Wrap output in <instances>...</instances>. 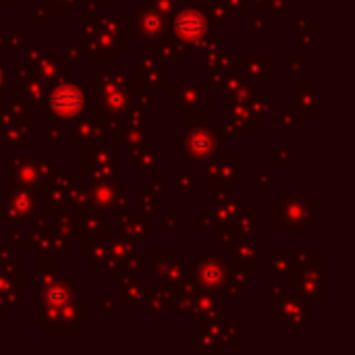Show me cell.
<instances>
[{
    "label": "cell",
    "instance_id": "cell-18",
    "mask_svg": "<svg viewBox=\"0 0 355 355\" xmlns=\"http://www.w3.org/2000/svg\"><path fill=\"white\" fill-rule=\"evenodd\" d=\"M206 183L237 185L241 183V158H214L206 168Z\"/></svg>",
    "mask_w": 355,
    "mask_h": 355
},
{
    "label": "cell",
    "instance_id": "cell-35",
    "mask_svg": "<svg viewBox=\"0 0 355 355\" xmlns=\"http://www.w3.org/2000/svg\"><path fill=\"white\" fill-rule=\"evenodd\" d=\"M193 168L189 164L185 166H179L177 168V175H175V191L179 196H187V193H193Z\"/></svg>",
    "mask_w": 355,
    "mask_h": 355
},
{
    "label": "cell",
    "instance_id": "cell-22",
    "mask_svg": "<svg viewBox=\"0 0 355 355\" xmlns=\"http://www.w3.org/2000/svg\"><path fill=\"white\" fill-rule=\"evenodd\" d=\"M297 289L302 293L304 300H308L310 304H316L320 297H324V277L320 272V268H304L297 281Z\"/></svg>",
    "mask_w": 355,
    "mask_h": 355
},
{
    "label": "cell",
    "instance_id": "cell-41",
    "mask_svg": "<svg viewBox=\"0 0 355 355\" xmlns=\"http://www.w3.org/2000/svg\"><path fill=\"white\" fill-rule=\"evenodd\" d=\"M306 29H308V37L302 33L300 46H302V50H306V52H314V50H316V27L310 25V27H306Z\"/></svg>",
    "mask_w": 355,
    "mask_h": 355
},
{
    "label": "cell",
    "instance_id": "cell-7",
    "mask_svg": "<svg viewBox=\"0 0 355 355\" xmlns=\"http://www.w3.org/2000/svg\"><path fill=\"white\" fill-rule=\"evenodd\" d=\"M0 110V146H21L31 131V108L23 102L2 104Z\"/></svg>",
    "mask_w": 355,
    "mask_h": 355
},
{
    "label": "cell",
    "instance_id": "cell-23",
    "mask_svg": "<svg viewBox=\"0 0 355 355\" xmlns=\"http://www.w3.org/2000/svg\"><path fill=\"white\" fill-rule=\"evenodd\" d=\"M300 262V254L293 252H277L270 256V279L279 281L291 272H295V266Z\"/></svg>",
    "mask_w": 355,
    "mask_h": 355
},
{
    "label": "cell",
    "instance_id": "cell-40",
    "mask_svg": "<svg viewBox=\"0 0 355 355\" xmlns=\"http://www.w3.org/2000/svg\"><path fill=\"white\" fill-rule=\"evenodd\" d=\"M54 281H58V275H56L54 270L46 268V270H42V272L35 275V289L42 291V289H46L48 285H52Z\"/></svg>",
    "mask_w": 355,
    "mask_h": 355
},
{
    "label": "cell",
    "instance_id": "cell-55",
    "mask_svg": "<svg viewBox=\"0 0 355 355\" xmlns=\"http://www.w3.org/2000/svg\"><path fill=\"white\" fill-rule=\"evenodd\" d=\"M104 2H108V0H83V4H85V6H89V4H92L94 8H96V6H102Z\"/></svg>",
    "mask_w": 355,
    "mask_h": 355
},
{
    "label": "cell",
    "instance_id": "cell-51",
    "mask_svg": "<svg viewBox=\"0 0 355 355\" xmlns=\"http://www.w3.org/2000/svg\"><path fill=\"white\" fill-rule=\"evenodd\" d=\"M6 243H10V245H12V250H17V248H25L23 237H21V235H15V233L6 235Z\"/></svg>",
    "mask_w": 355,
    "mask_h": 355
},
{
    "label": "cell",
    "instance_id": "cell-14",
    "mask_svg": "<svg viewBox=\"0 0 355 355\" xmlns=\"http://www.w3.org/2000/svg\"><path fill=\"white\" fill-rule=\"evenodd\" d=\"M168 98L179 104V108H210L212 106V92L210 87H206V83H196V77L191 75V71L187 73L185 81H181L177 85V92L175 94H168Z\"/></svg>",
    "mask_w": 355,
    "mask_h": 355
},
{
    "label": "cell",
    "instance_id": "cell-21",
    "mask_svg": "<svg viewBox=\"0 0 355 355\" xmlns=\"http://www.w3.org/2000/svg\"><path fill=\"white\" fill-rule=\"evenodd\" d=\"M275 310L270 308V314H277L281 316V322L285 327H291V324H306L308 322V312L304 308L302 302H295V300H287V295H279L277 302H275Z\"/></svg>",
    "mask_w": 355,
    "mask_h": 355
},
{
    "label": "cell",
    "instance_id": "cell-31",
    "mask_svg": "<svg viewBox=\"0 0 355 355\" xmlns=\"http://www.w3.org/2000/svg\"><path fill=\"white\" fill-rule=\"evenodd\" d=\"M121 133H123V144L129 150H139L146 146V129L141 127V123H125Z\"/></svg>",
    "mask_w": 355,
    "mask_h": 355
},
{
    "label": "cell",
    "instance_id": "cell-32",
    "mask_svg": "<svg viewBox=\"0 0 355 355\" xmlns=\"http://www.w3.org/2000/svg\"><path fill=\"white\" fill-rule=\"evenodd\" d=\"M144 216H121V231L125 233V237H129L131 241H137V239H146L148 235V229L144 223Z\"/></svg>",
    "mask_w": 355,
    "mask_h": 355
},
{
    "label": "cell",
    "instance_id": "cell-52",
    "mask_svg": "<svg viewBox=\"0 0 355 355\" xmlns=\"http://www.w3.org/2000/svg\"><path fill=\"white\" fill-rule=\"evenodd\" d=\"M229 6L239 8L241 12H250V0H227Z\"/></svg>",
    "mask_w": 355,
    "mask_h": 355
},
{
    "label": "cell",
    "instance_id": "cell-37",
    "mask_svg": "<svg viewBox=\"0 0 355 355\" xmlns=\"http://www.w3.org/2000/svg\"><path fill=\"white\" fill-rule=\"evenodd\" d=\"M245 233V235H250V233H254V231H260V216L258 214H254L250 208H245L243 210V216H239L237 218V231L235 233Z\"/></svg>",
    "mask_w": 355,
    "mask_h": 355
},
{
    "label": "cell",
    "instance_id": "cell-34",
    "mask_svg": "<svg viewBox=\"0 0 355 355\" xmlns=\"http://www.w3.org/2000/svg\"><path fill=\"white\" fill-rule=\"evenodd\" d=\"M158 56H166V58H175V60H183L187 56V48L183 44H179L177 40L164 35L160 46H158Z\"/></svg>",
    "mask_w": 355,
    "mask_h": 355
},
{
    "label": "cell",
    "instance_id": "cell-25",
    "mask_svg": "<svg viewBox=\"0 0 355 355\" xmlns=\"http://www.w3.org/2000/svg\"><path fill=\"white\" fill-rule=\"evenodd\" d=\"M148 297V289H146V283H141L139 279H131L121 287V304L127 306V308H135L139 304H144Z\"/></svg>",
    "mask_w": 355,
    "mask_h": 355
},
{
    "label": "cell",
    "instance_id": "cell-39",
    "mask_svg": "<svg viewBox=\"0 0 355 355\" xmlns=\"http://www.w3.org/2000/svg\"><path fill=\"white\" fill-rule=\"evenodd\" d=\"M150 4L156 6L164 17H171V15H175L177 10H181L183 0H152Z\"/></svg>",
    "mask_w": 355,
    "mask_h": 355
},
{
    "label": "cell",
    "instance_id": "cell-53",
    "mask_svg": "<svg viewBox=\"0 0 355 355\" xmlns=\"http://www.w3.org/2000/svg\"><path fill=\"white\" fill-rule=\"evenodd\" d=\"M291 64H293V69H291V79H297V71L304 69V64L300 62V56H297V54H291Z\"/></svg>",
    "mask_w": 355,
    "mask_h": 355
},
{
    "label": "cell",
    "instance_id": "cell-49",
    "mask_svg": "<svg viewBox=\"0 0 355 355\" xmlns=\"http://www.w3.org/2000/svg\"><path fill=\"white\" fill-rule=\"evenodd\" d=\"M291 23H293V25H291V31H293V33H297L300 29H306V27H308V21H306V17H302V15H293V17H291Z\"/></svg>",
    "mask_w": 355,
    "mask_h": 355
},
{
    "label": "cell",
    "instance_id": "cell-58",
    "mask_svg": "<svg viewBox=\"0 0 355 355\" xmlns=\"http://www.w3.org/2000/svg\"><path fill=\"white\" fill-rule=\"evenodd\" d=\"M10 4H17V2H23V0H8Z\"/></svg>",
    "mask_w": 355,
    "mask_h": 355
},
{
    "label": "cell",
    "instance_id": "cell-38",
    "mask_svg": "<svg viewBox=\"0 0 355 355\" xmlns=\"http://www.w3.org/2000/svg\"><path fill=\"white\" fill-rule=\"evenodd\" d=\"M316 83L314 81H310V83H302L300 85V89L291 96V98H302V102H295V106L297 108H310L312 104H314V100H316Z\"/></svg>",
    "mask_w": 355,
    "mask_h": 355
},
{
    "label": "cell",
    "instance_id": "cell-1",
    "mask_svg": "<svg viewBox=\"0 0 355 355\" xmlns=\"http://www.w3.org/2000/svg\"><path fill=\"white\" fill-rule=\"evenodd\" d=\"M133 104V89L123 71L116 73H94L92 77V116L102 125L119 123L125 127V116Z\"/></svg>",
    "mask_w": 355,
    "mask_h": 355
},
{
    "label": "cell",
    "instance_id": "cell-20",
    "mask_svg": "<svg viewBox=\"0 0 355 355\" xmlns=\"http://www.w3.org/2000/svg\"><path fill=\"white\" fill-rule=\"evenodd\" d=\"M137 71L148 89H164V62L158 58V54H146L139 60Z\"/></svg>",
    "mask_w": 355,
    "mask_h": 355
},
{
    "label": "cell",
    "instance_id": "cell-13",
    "mask_svg": "<svg viewBox=\"0 0 355 355\" xmlns=\"http://www.w3.org/2000/svg\"><path fill=\"white\" fill-rule=\"evenodd\" d=\"M131 29L144 42H158L166 35V17L156 6L146 4L133 17Z\"/></svg>",
    "mask_w": 355,
    "mask_h": 355
},
{
    "label": "cell",
    "instance_id": "cell-12",
    "mask_svg": "<svg viewBox=\"0 0 355 355\" xmlns=\"http://www.w3.org/2000/svg\"><path fill=\"white\" fill-rule=\"evenodd\" d=\"M196 262L189 264L196 272V281L206 289V291H218L225 287V281H227V272H229V266L223 262V258H218L216 254H202L198 252L196 254Z\"/></svg>",
    "mask_w": 355,
    "mask_h": 355
},
{
    "label": "cell",
    "instance_id": "cell-19",
    "mask_svg": "<svg viewBox=\"0 0 355 355\" xmlns=\"http://www.w3.org/2000/svg\"><path fill=\"white\" fill-rule=\"evenodd\" d=\"M104 125L96 116H83L77 121L75 131L71 133L75 146H96V144H106V133Z\"/></svg>",
    "mask_w": 355,
    "mask_h": 355
},
{
    "label": "cell",
    "instance_id": "cell-30",
    "mask_svg": "<svg viewBox=\"0 0 355 355\" xmlns=\"http://www.w3.org/2000/svg\"><path fill=\"white\" fill-rule=\"evenodd\" d=\"M243 67L250 77L268 79V54H243Z\"/></svg>",
    "mask_w": 355,
    "mask_h": 355
},
{
    "label": "cell",
    "instance_id": "cell-10",
    "mask_svg": "<svg viewBox=\"0 0 355 355\" xmlns=\"http://www.w3.org/2000/svg\"><path fill=\"white\" fill-rule=\"evenodd\" d=\"M83 173L92 177V181H102V179H114L116 177V150L108 148L106 144H96L92 148H85L83 152Z\"/></svg>",
    "mask_w": 355,
    "mask_h": 355
},
{
    "label": "cell",
    "instance_id": "cell-11",
    "mask_svg": "<svg viewBox=\"0 0 355 355\" xmlns=\"http://www.w3.org/2000/svg\"><path fill=\"white\" fill-rule=\"evenodd\" d=\"M17 96L19 102L27 104L29 108L44 106V100L48 96V83L31 69V64L17 62Z\"/></svg>",
    "mask_w": 355,
    "mask_h": 355
},
{
    "label": "cell",
    "instance_id": "cell-5",
    "mask_svg": "<svg viewBox=\"0 0 355 355\" xmlns=\"http://www.w3.org/2000/svg\"><path fill=\"white\" fill-rule=\"evenodd\" d=\"M212 21L200 6H189L183 10H177L173 25H171V37L183 44L187 50L200 44L210 35Z\"/></svg>",
    "mask_w": 355,
    "mask_h": 355
},
{
    "label": "cell",
    "instance_id": "cell-50",
    "mask_svg": "<svg viewBox=\"0 0 355 355\" xmlns=\"http://www.w3.org/2000/svg\"><path fill=\"white\" fill-rule=\"evenodd\" d=\"M295 121H297V119H295L293 112H287V110H285V112L281 114V125H283V127H297Z\"/></svg>",
    "mask_w": 355,
    "mask_h": 355
},
{
    "label": "cell",
    "instance_id": "cell-4",
    "mask_svg": "<svg viewBox=\"0 0 355 355\" xmlns=\"http://www.w3.org/2000/svg\"><path fill=\"white\" fill-rule=\"evenodd\" d=\"M270 218H275L281 231H306L310 223L316 220V198H287L283 196L281 202L270 208Z\"/></svg>",
    "mask_w": 355,
    "mask_h": 355
},
{
    "label": "cell",
    "instance_id": "cell-46",
    "mask_svg": "<svg viewBox=\"0 0 355 355\" xmlns=\"http://www.w3.org/2000/svg\"><path fill=\"white\" fill-rule=\"evenodd\" d=\"M102 314L104 316H116L119 314V308H116V302L114 300H102Z\"/></svg>",
    "mask_w": 355,
    "mask_h": 355
},
{
    "label": "cell",
    "instance_id": "cell-8",
    "mask_svg": "<svg viewBox=\"0 0 355 355\" xmlns=\"http://www.w3.org/2000/svg\"><path fill=\"white\" fill-rule=\"evenodd\" d=\"M40 212V193L25 185H8V204L0 206V223H27Z\"/></svg>",
    "mask_w": 355,
    "mask_h": 355
},
{
    "label": "cell",
    "instance_id": "cell-44",
    "mask_svg": "<svg viewBox=\"0 0 355 355\" xmlns=\"http://www.w3.org/2000/svg\"><path fill=\"white\" fill-rule=\"evenodd\" d=\"M252 29L256 33H268L270 31V25H268V17L266 15H256L252 19Z\"/></svg>",
    "mask_w": 355,
    "mask_h": 355
},
{
    "label": "cell",
    "instance_id": "cell-48",
    "mask_svg": "<svg viewBox=\"0 0 355 355\" xmlns=\"http://www.w3.org/2000/svg\"><path fill=\"white\" fill-rule=\"evenodd\" d=\"M270 156H275V160H272V164H283L285 160H287V156H289V152L287 150H283V148H272L270 150Z\"/></svg>",
    "mask_w": 355,
    "mask_h": 355
},
{
    "label": "cell",
    "instance_id": "cell-42",
    "mask_svg": "<svg viewBox=\"0 0 355 355\" xmlns=\"http://www.w3.org/2000/svg\"><path fill=\"white\" fill-rule=\"evenodd\" d=\"M139 106L144 108H154L156 106V92L154 89H139Z\"/></svg>",
    "mask_w": 355,
    "mask_h": 355
},
{
    "label": "cell",
    "instance_id": "cell-6",
    "mask_svg": "<svg viewBox=\"0 0 355 355\" xmlns=\"http://www.w3.org/2000/svg\"><path fill=\"white\" fill-rule=\"evenodd\" d=\"M187 146L185 156L193 162H204L214 158L223 148V135L216 131L212 121H187V137L183 139Z\"/></svg>",
    "mask_w": 355,
    "mask_h": 355
},
{
    "label": "cell",
    "instance_id": "cell-2",
    "mask_svg": "<svg viewBox=\"0 0 355 355\" xmlns=\"http://www.w3.org/2000/svg\"><path fill=\"white\" fill-rule=\"evenodd\" d=\"M83 44L92 60H116L127 50V17H92Z\"/></svg>",
    "mask_w": 355,
    "mask_h": 355
},
{
    "label": "cell",
    "instance_id": "cell-16",
    "mask_svg": "<svg viewBox=\"0 0 355 355\" xmlns=\"http://www.w3.org/2000/svg\"><path fill=\"white\" fill-rule=\"evenodd\" d=\"M89 200H94V206L100 210L127 208V187L114 185L112 179L94 181V185L89 189Z\"/></svg>",
    "mask_w": 355,
    "mask_h": 355
},
{
    "label": "cell",
    "instance_id": "cell-9",
    "mask_svg": "<svg viewBox=\"0 0 355 355\" xmlns=\"http://www.w3.org/2000/svg\"><path fill=\"white\" fill-rule=\"evenodd\" d=\"M54 173H60V168L48 160H31V158H8L6 160V185L31 187L35 183H42L44 179H48Z\"/></svg>",
    "mask_w": 355,
    "mask_h": 355
},
{
    "label": "cell",
    "instance_id": "cell-3",
    "mask_svg": "<svg viewBox=\"0 0 355 355\" xmlns=\"http://www.w3.org/2000/svg\"><path fill=\"white\" fill-rule=\"evenodd\" d=\"M44 116L52 121H75L85 108V94L79 83L60 81L44 100Z\"/></svg>",
    "mask_w": 355,
    "mask_h": 355
},
{
    "label": "cell",
    "instance_id": "cell-28",
    "mask_svg": "<svg viewBox=\"0 0 355 355\" xmlns=\"http://www.w3.org/2000/svg\"><path fill=\"white\" fill-rule=\"evenodd\" d=\"M204 12L208 15V19L212 23H220V25H229L233 19L231 6L225 0H206Z\"/></svg>",
    "mask_w": 355,
    "mask_h": 355
},
{
    "label": "cell",
    "instance_id": "cell-47",
    "mask_svg": "<svg viewBox=\"0 0 355 355\" xmlns=\"http://www.w3.org/2000/svg\"><path fill=\"white\" fill-rule=\"evenodd\" d=\"M23 35H10L8 40L4 37V46L2 48H10V50H21L23 48Z\"/></svg>",
    "mask_w": 355,
    "mask_h": 355
},
{
    "label": "cell",
    "instance_id": "cell-54",
    "mask_svg": "<svg viewBox=\"0 0 355 355\" xmlns=\"http://www.w3.org/2000/svg\"><path fill=\"white\" fill-rule=\"evenodd\" d=\"M64 52H67V54H73L69 60H75V62H79V58H81V56H79V48H77V46H73V44H67V46H64Z\"/></svg>",
    "mask_w": 355,
    "mask_h": 355
},
{
    "label": "cell",
    "instance_id": "cell-36",
    "mask_svg": "<svg viewBox=\"0 0 355 355\" xmlns=\"http://www.w3.org/2000/svg\"><path fill=\"white\" fill-rule=\"evenodd\" d=\"M139 206H141L144 218H152L156 214V196L150 185L139 187Z\"/></svg>",
    "mask_w": 355,
    "mask_h": 355
},
{
    "label": "cell",
    "instance_id": "cell-29",
    "mask_svg": "<svg viewBox=\"0 0 355 355\" xmlns=\"http://www.w3.org/2000/svg\"><path fill=\"white\" fill-rule=\"evenodd\" d=\"M223 35H212V37H206V40H202L200 44H196L193 46V52H196V60H200V62H208L210 58H214L218 52H220V48H223Z\"/></svg>",
    "mask_w": 355,
    "mask_h": 355
},
{
    "label": "cell",
    "instance_id": "cell-45",
    "mask_svg": "<svg viewBox=\"0 0 355 355\" xmlns=\"http://www.w3.org/2000/svg\"><path fill=\"white\" fill-rule=\"evenodd\" d=\"M252 183L254 185H260V191L262 193H268V166H264L262 173H260V177H254Z\"/></svg>",
    "mask_w": 355,
    "mask_h": 355
},
{
    "label": "cell",
    "instance_id": "cell-57",
    "mask_svg": "<svg viewBox=\"0 0 355 355\" xmlns=\"http://www.w3.org/2000/svg\"><path fill=\"white\" fill-rule=\"evenodd\" d=\"M2 79H4V69H2V64H0V85H2Z\"/></svg>",
    "mask_w": 355,
    "mask_h": 355
},
{
    "label": "cell",
    "instance_id": "cell-15",
    "mask_svg": "<svg viewBox=\"0 0 355 355\" xmlns=\"http://www.w3.org/2000/svg\"><path fill=\"white\" fill-rule=\"evenodd\" d=\"M27 62L31 64V69H33L46 83H52V81L64 77L67 71H69V62H67V60H62V58L56 56V54L44 52V50L37 48V46L27 48Z\"/></svg>",
    "mask_w": 355,
    "mask_h": 355
},
{
    "label": "cell",
    "instance_id": "cell-33",
    "mask_svg": "<svg viewBox=\"0 0 355 355\" xmlns=\"http://www.w3.org/2000/svg\"><path fill=\"white\" fill-rule=\"evenodd\" d=\"M137 156H139V158L131 156L129 162H131L133 166H137V171H139L141 175H152V173L156 171V164H160V166L164 164V160L158 158L154 152H146V150H144V152H139Z\"/></svg>",
    "mask_w": 355,
    "mask_h": 355
},
{
    "label": "cell",
    "instance_id": "cell-43",
    "mask_svg": "<svg viewBox=\"0 0 355 355\" xmlns=\"http://www.w3.org/2000/svg\"><path fill=\"white\" fill-rule=\"evenodd\" d=\"M33 17H35V23H37V25H40V23H42V25H48V23L52 21V8H50L48 4H44V6H37Z\"/></svg>",
    "mask_w": 355,
    "mask_h": 355
},
{
    "label": "cell",
    "instance_id": "cell-24",
    "mask_svg": "<svg viewBox=\"0 0 355 355\" xmlns=\"http://www.w3.org/2000/svg\"><path fill=\"white\" fill-rule=\"evenodd\" d=\"M229 266V272H227V281H225V287L227 289V295H239L243 293L248 287H250V272L248 268L241 264H227Z\"/></svg>",
    "mask_w": 355,
    "mask_h": 355
},
{
    "label": "cell",
    "instance_id": "cell-27",
    "mask_svg": "<svg viewBox=\"0 0 355 355\" xmlns=\"http://www.w3.org/2000/svg\"><path fill=\"white\" fill-rule=\"evenodd\" d=\"M220 297H216L214 295V291H208L206 295H200V297H196L193 300V308L191 310H196L200 316H206V318H212V316H216V314H220Z\"/></svg>",
    "mask_w": 355,
    "mask_h": 355
},
{
    "label": "cell",
    "instance_id": "cell-26",
    "mask_svg": "<svg viewBox=\"0 0 355 355\" xmlns=\"http://www.w3.org/2000/svg\"><path fill=\"white\" fill-rule=\"evenodd\" d=\"M235 260L241 262L245 268H256L260 266V256H258V245L252 239H239L235 248Z\"/></svg>",
    "mask_w": 355,
    "mask_h": 355
},
{
    "label": "cell",
    "instance_id": "cell-56",
    "mask_svg": "<svg viewBox=\"0 0 355 355\" xmlns=\"http://www.w3.org/2000/svg\"><path fill=\"white\" fill-rule=\"evenodd\" d=\"M173 220H175V216L168 214V223H173ZM173 229H175V225H168V231H173Z\"/></svg>",
    "mask_w": 355,
    "mask_h": 355
},
{
    "label": "cell",
    "instance_id": "cell-17",
    "mask_svg": "<svg viewBox=\"0 0 355 355\" xmlns=\"http://www.w3.org/2000/svg\"><path fill=\"white\" fill-rule=\"evenodd\" d=\"M27 245L35 248V258L37 260L50 264V262L62 258V254L69 248V241L60 233H56V235H52V233H31Z\"/></svg>",
    "mask_w": 355,
    "mask_h": 355
}]
</instances>
